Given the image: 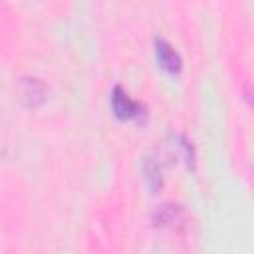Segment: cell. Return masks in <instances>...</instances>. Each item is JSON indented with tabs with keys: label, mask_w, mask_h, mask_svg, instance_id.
<instances>
[{
	"label": "cell",
	"mask_w": 254,
	"mask_h": 254,
	"mask_svg": "<svg viewBox=\"0 0 254 254\" xmlns=\"http://www.w3.org/2000/svg\"><path fill=\"white\" fill-rule=\"evenodd\" d=\"M157 60L167 71L171 73L181 71V58L165 40H157Z\"/></svg>",
	"instance_id": "4"
},
{
	"label": "cell",
	"mask_w": 254,
	"mask_h": 254,
	"mask_svg": "<svg viewBox=\"0 0 254 254\" xmlns=\"http://www.w3.org/2000/svg\"><path fill=\"white\" fill-rule=\"evenodd\" d=\"M18 93H20V99L30 105V107H36L44 101L46 97V87L40 79L36 77H22L18 81Z\"/></svg>",
	"instance_id": "1"
},
{
	"label": "cell",
	"mask_w": 254,
	"mask_h": 254,
	"mask_svg": "<svg viewBox=\"0 0 254 254\" xmlns=\"http://www.w3.org/2000/svg\"><path fill=\"white\" fill-rule=\"evenodd\" d=\"M145 173H147V183L153 190H157L161 187V167L159 163L153 161V157H149L145 161Z\"/></svg>",
	"instance_id": "5"
},
{
	"label": "cell",
	"mask_w": 254,
	"mask_h": 254,
	"mask_svg": "<svg viewBox=\"0 0 254 254\" xmlns=\"http://www.w3.org/2000/svg\"><path fill=\"white\" fill-rule=\"evenodd\" d=\"M111 103H113V111L119 119H131L135 115H139V105L121 89V87H115L113 89V95H111Z\"/></svg>",
	"instance_id": "3"
},
{
	"label": "cell",
	"mask_w": 254,
	"mask_h": 254,
	"mask_svg": "<svg viewBox=\"0 0 254 254\" xmlns=\"http://www.w3.org/2000/svg\"><path fill=\"white\" fill-rule=\"evenodd\" d=\"M153 220L159 228H181L185 224V210L181 208V204H161Z\"/></svg>",
	"instance_id": "2"
}]
</instances>
